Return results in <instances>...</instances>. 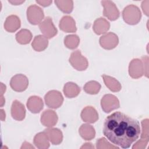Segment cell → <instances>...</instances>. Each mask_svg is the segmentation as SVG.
<instances>
[{
  "mask_svg": "<svg viewBox=\"0 0 149 149\" xmlns=\"http://www.w3.org/2000/svg\"><path fill=\"white\" fill-rule=\"evenodd\" d=\"M55 3L59 10L63 13H69L73 8V2L72 1H55Z\"/></svg>",
  "mask_w": 149,
  "mask_h": 149,
  "instance_id": "28",
  "label": "cell"
},
{
  "mask_svg": "<svg viewBox=\"0 0 149 149\" xmlns=\"http://www.w3.org/2000/svg\"><path fill=\"white\" fill-rule=\"evenodd\" d=\"M48 138L44 131L37 134L34 138V144L38 148H48L49 147Z\"/></svg>",
  "mask_w": 149,
  "mask_h": 149,
  "instance_id": "23",
  "label": "cell"
},
{
  "mask_svg": "<svg viewBox=\"0 0 149 149\" xmlns=\"http://www.w3.org/2000/svg\"><path fill=\"white\" fill-rule=\"evenodd\" d=\"M102 77L106 86L111 91L113 92H118L121 90V85L116 79L105 74H103Z\"/></svg>",
  "mask_w": 149,
  "mask_h": 149,
  "instance_id": "24",
  "label": "cell"
},
{
  "mask_svg": "<svg viewBox=\"0 0 149 149\" xmlns=\"http://www.w3.org/2000/svg\"><path fill=\"white\" fill-rule=\"evenodd\" d=\"M11 115L12 118L19 121L23 120L26 116V109L23 104L17 100H15L11 107Z\"/></svg>",
  "mask_w": 149,
  "mask_h": 149,
  "instance_id": "13",
  "label": "cell"
},
{
  "mask_svg": "<svg viewBox=\"0 0 149 149\" xmlns=\"http://www.w3.org/2000/svg\"><path fill=\"white\" fill-rule=\"evenodd\" d=\"M27 17L28 21L33 25L40 24L44 17L42 9L36 5L29 6L27 10Z\"/></svg>",
  "mask_w": 149,
  "mask_h": 149,
  "instance_id": "5",
  "label": "cell"
},
{
  "mask_svg": "<svg viewBox=\"0 0 149 149\" xmlns=\"http://www.w3.org/2000/svg\"><path fill=\"white\" fill-rule=\"evenodd\" d=\"M9 2H10V3H11L12 4H13V5H20V4H21V3H23L24 2V1H8Z\"/></svg>",
  "mask_w": 149,
  "mask_h": 149,
  "instance_id": "34",
  "label": "cell"
},
{
  "mask_svg": "<svg viewBox=\"0 0 149 149\" xmlns=\"http://www.w3.org/2000/svg\"><path fill=\"white\" fill-rule=\"evenodd\" d=\"M110 27L109 23L102 17L97 19L94 23L93 29L95 33L98 35L105 33Z\"/></svg>",
  "mask_w": 149,
  "mask_h": 149,
  "instance_id": "18",
  "label": "cell"
},
{
  "mask_svg": "<svg viewBox=\"0 0 149 149\" xmlns=\"http://www.w3.org/2000/svg\"><path fill=\"white\" fill-rule=\"evenodd\" d=\"M101 4L104 7L103 14L110 20L113 21L119 17V12L115 4L111 1H102Z\"/></svg>",
  "mask_w": 149,
  "mask_h": 149,
  "instance_id": "10",
  "label": "cell"
},
{
  "mask_svg": "<svg viewBox=\"0 0 149 149\" xmlns=\"http://www.w3.org/2000/svg\"><path fill=\"white\" fill-rule=\"evenodd\" d=\"M48 140L54 145L59 144L63 139L62 132L57 128H49L44 130Z\"/></svg>",
  "mask_w": 149,
  "mask_h": 149,
  "instance_id": "17",
  "label": "cell"
},
{
  "mask_svg": "<svg viewBox=\"0 0 149 149\" xmlns=\"http://www.w3.org/2000/svg\"><path fill=\"white\" fill-rule=\"evenodd\" d=\"M97 148H119V147L111 145V144L107 141V140L102 137L98 139L97 141Z\"/></svg>",
  "mask_w": 149,
  "mask_h": 149,
  "instance_id": "29",
  "label": "cell"
},
{
  "mask_svg": "<svg viewBox=\"0 0 149 149\" xmlns=\"http://www.w3.org/2000/svg\"><path fill=\"white\" fill-rule=\"evenodd\" d=\"M79 133L85 140H91L94 138L95 135L94 128L88 124H83L79 128Z\"/></svg>",
  "mask_w": 149,
  "mask_h": 149,
  "instance_id": "22",
  "label": "cell"
},
{
  "mask_svg": "<svg viewBox=\"0 0 149 149\" xmlns=\"http://www.w3.org/2000/svg\"><path fill=\"white\" fill-rule=\"evenodd\" d=\"M36 2L42 6L46 7L50 5L52 3V1H36Z\"/></svg>",
  "mask_w": 149,
  "mask_h": 149,
  "instance_id": "33",
  "label": "cell"
},
{
  "mask_svg": "<svg viewBox=\"0 0 149 149\" xmlns=\"http://www.w3.org/2000/svg\"><path fill=\"white\" fill-rule=\"evenodd\" d=\"M69 61L75 69L79 71L86 70L88 66L87 58L81 55L79 50L73 51L71 54Z\"/></svg>",
  "mask_w": 149,
  "mask_h": 149,
  "instance_id": "3",
  "label": "cell"
},
{
  "mask_svg": "<svg viewBox=\"0 0 149 149\" xmlns=\"http://www.w3.org/2000/svg\"><path fill=\"white\" fill-rule=\"evenodd\" d=\"M10 86L14 91L22 92L27 88L29 86V80L25 75L23 74H17L11 78Z\"/></svg>",
  "mask_w": 149,
  "mask_h": 149,
  "instance_id": "6",
  "label": "cell"
},
{
  "mask_svg": "<svg viewBox=\"0 0 149 149\" xmlns=\"http://www.w3.org/2000/svg\"><path fill=\"white\" fill-rule=\"evenodd\" d=\"M140 132L139 121L119 111L108 116L104 123V135L123 148L130 147L139 137Z\"/></svg>",
  "mask_w": 149,
  "mask_h": 149,
  "instance_id": "1",
  "label": "cell"
},
{
  "mask_svg": "<svg viewBox=\"0 0 149 149\" xmlns=\"http://www.w3.org/2000/svg\"><path fill=\"white\" fill-rule=\"evenodd\" d=\"M28 109L33 113H39L44 107L42 100L38 96L33 95L29 97L27 102Z\"/></svg>",
  "mask_w": 149,
  "mask_h": 149,
  "instance_id": "15",
  "label": "cell"
},
{
  "mask_svg": "<svg viewBox=\"0 0 149 149\" xmlns=\"http://www.w3.org/2000/svg\"><path fill=\"white\" fill-rule=\"evenodd\" d=\"M16 39L20 44H29L32 39V34L30 30L22 29L16 34Z\"/></svg>",
  "mask_w": 149,
  "mask_h": 149,
  "instance_id": "25",
  "label": "cell"
},
{
  "mask_svg": "<svg viewBox=\"0 0 149 149\" xmlns=\"http://www.w3.org/2000/svg\"><path fill=\"white\" fill-rule=\"evenodd\" d=\"M80 43L79 37L76 34H71L66 36L64 39V44L65 46L71 49H75L77 47Z\"/></svg>",
  "mask_w": 149,
  "mask_h": 149,
  "instance_id": "26",
  "label": "cell"
},
{
  "mask_svg": "<svg viewBox=\"0 0 149 149\" xmlns=\"http://www.w3.org/2000/svg\"><path fill=\"white\" fill-rule=\"evenodd\" d=\"M39 28L47 38H52L58 33V30L50 17H47L43 22H41L39 24Z\"/></svg>",
  "mask_w": 149,
  "mask_h": 149,
  "instance_id": "9",
  "label": "cell"
},
{
  "mask_svg": "<svg viewBox=\"0 0 149 149\" xmlns=\"http://www.w3.org/2000/svg\"><path fill=\"white\" fill-rule=\"evenodd\" d=\"M148 140L141 139L139 141H138L133 147V148H145L146 144H147Z\"/></svg>",
  "mask_w": 149,
  "mask_h": 149,
  "instance_id": "31",
  "label": "cell"
},
{
  "mask_svg": "<svg viewBox=\"0 0 149 149\" xmlns=\"http://www.w3.org/2000/svg\"><path fill=\"white\" fill-rule=\"evenodd\" d=\"M65 95L69 98L76 97L80 92V87L73 82L66 83L63 89Z\"/></svg>",
  "mask_w": 149,
  "mask_h": 149,
  "instance_id": "20",
  "label": "cell"
},
{
  "mask_svg": "<svg viewBox=\"0 0 149 149\" xmlns=\"http://www.w3.org/2000/svg\"><path fill=\"white\" fill-rule=\"evenodd\" d=\"M119 42V39L116 34L112 32L108 33L101 36L100 38L101 46L105 49H112L115 48Z\"/></svg>",
  "mask_w": 149,
  "mask_h": 149,
  "instance_id": "11",
  "label": "cell"
},
{
  "mask_svg": "<svg viewBox=\"0 0 149 149\" xmlns=\"http://www.w3.org/2000/svg\"><path fill=\"white\" fill-rule=\"evenodd\" d=\"M81 118L84 122L93 123L98 119V114L94 107L87 106L83 109L81 112Z\"/></svg>",
  "mask_w": 149,
  "mask_h": 149,
  "instance_id": "14",
  "label": "cell"
},
{
  "mask_svg": "<svg viewBox=\"0 0 149 149\" xmlns=\"http://www.w3.org/2000/svg\"><path fill=\"white\" fill-rule=\"evenodd\" d=\"M48 44V41L45 37L42 35H38L34 37L31 43V46L35 51L40 52L45 49Z\"/></svg>",
  "mask_w": 149,
  "mask_h": 149,
  "instance_id": "21",
  "label": "cell"
},
{
  "mask_svg": "<svg viewBox=\"0 0 149 149\" xmlns=\"http://www.w3.org/2000/svg\"><path fill=\"white\" fill-rule=\"evenodd\" d=\"M101 105L102 110L106 113H109L120 107L119 101L117 97L109 94L104 95L101 100Z\"/></svg>",
  "mask_w": 149,
  "mask_h": 149,
  "instance_id": "7",
  "label": "cell"
},
{
  "mask_svg": "<svg viewBox=\"0 0 149 149\" xmlns=\"http://www.w3.org/2000/svg\"><path fill=\"white\" fill-rule=\"evenodd\" d=\"M20 27V20L19 17L16 15H10L8 16L5 22L4 28L9 32L13 33L16 31Z\"/></svg>",
  "mask_w": 149,
  "mask_h": 149,
  "instance_id": "19",
  "label": "cell"
},
{
  "mask_svg": "<svg viewBox=\"0 0 149 149\" xmlns=\"http://www.w3.org/2000/svg\"><path fill=\"white\" fill-rule=\"evenodd\" d=\"M1 120H4L5 119V112H4V111L1 109Z\"/></svg>",
  "mask_w": 149,
  "mask_h": 149,
  "instance_id": "35",
  "label": "cell"
},
{
  "mask_svg": "<svg viewBox=\"0 0 149 149\" xmlns=\"http://www.w3.org/2000/svg\"><path fill=\"white\" fill-rule=\"evenodd\" d=\"M148 3L149 1H144L141 3V8L143 9V12L146 16H148Z\"/></svg>",
  "mask_w": 149,
  "mask_h": 149,
  "instance_id": "32",
  "label": "cell"
},
{
  "mask_svg": "<svg viewBox=\"0 0 149 149\" xmlns=\"http://www.w3.org/2000/svg\"><path fill=\"white\" fill-rule=\"evenodd\" d=\"M129 73L133 79H139L145 75V69L141 59L138 58L131 61L129 66Z\"/></svg>",
  "mask_w": 149,
  "mask_h": 149,
  "instance_id": "8",
  "label": "cell"
},
{
  "mask_svg": "<svg viewBox=\"0 0 149 149\" xmlns=\"http://www.w3.org/2000/svg\"><path fill=\"white\" fill-rule=\"evenodd\" d=\"M44 100L47 107L56 109L62 105L63 102V97L61 92L57 90H51L45 94Z\"/></svg>",
  "mask_w": 149,
  "mask_h": 149,
  "instance_id": "4",
  "label": "cell"
},
{
  "mask_svg": "<svg viewBox=\"0 0 149 149\" xmlns=\"http://www.w3.org/2000/svg\"><path fill=\"white\" fill-rule=\"evenodd\" d=\"M148 119H146L142 120V133L141 135V139L148 140Z\"/></svg>",
  "mask_w": 149,
  "mask_h": 149,
  "instance_id": "30",
  "label": "cell"
},
{
  "mask_svg": "<svg viewBox=\"0 0 149 149\" xmlns=\"http://www.w3.org/2000/svg\"><path fill=\"white\" fill-rule=\"evenodd\" d=\"M57 121L58 116L54 111L47 109L41 114V123L44 126L51 127L56 124Z\"/></svg>",
  "mask_w": 149,
  "mask_h": 149,
  "instance_id": "12",
  "label": "cell"
},
{
  "mask_svg": "<svg viewBox=\"0 0 149 149\" xmlns=\"http://www.w3.org/2000/svg\"><path fill=\"white\" fill-rule=\"evenodd\" d=\"M83 88L87 94H96L100 90L101 84L96 81H90L85 84Z\"/></svg>",
  "mask_w": 149,
  "mask_h": 149,
  "instance_id": "27",
  "label": "cell"
},
{
  "mask_svg": "<svg viewBox=\"0 0 149 149\" xmlns=\"http://www.w3.org/2000/svg\"><path fill=\"white\" fill-rule=\"evenodd\" d=\"M59 28L66 33H74L77 30L74 20L70 16H64L60 20Z\"/></svg>",
  "mask_w": 149,
  "mask_h": 149,
  "instance_id": "16",
  "label": "cell"
},
{
  "mask_svg": "<svg viewBox=\"0 0 149 149\" xmlns=\"http://www.w3.org/2000/svg\"><path fill=\"white\" fill-rule=\"evenodd\" d=\"M122 17L127 24L134 25L140 21L141 13L137 6L132 4L124 8L122 12Z\"/></svg>",
  "mask_w": 149,
  "mask_h": 149,
  "instance_id": "2",
  "label": "cell"
}]
</instances>
